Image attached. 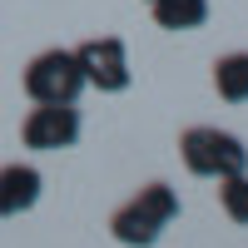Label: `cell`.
Instances as JSON below:
<instances>
[{"mask_svg": "<svg viewBox=\"0 0 248 248\" xmlns=\"http://www.w3.org/2000/svg\"><path fill=\"white\" fill-rule=\"evenodd\" d=\"M159 30H199L209 20V0H149Z\"/></svg>", "mask_w": 248, "mask_h": 248, "instance_id": "7", "label": "cell"}, {"mask_svg": "<svg viewBox=\"0 0 248 248\" xmlns=\"http://www.w3.org/2000/svg\"><path fill=\"white\" fill-rule=\"evenodd\" d=\"M184 169L199 179H229V174H248V149L243 139L229 129H214V124H199V129H184L179 139Z\"/></svg>", "mask_w": 248, "mask_h": 248, "instance_id": "2", "label": "cell"}, {"mask_svg": "<svg viewBox=\"0 0 248 248\" xmlns=\"http://www.w3.org/2000/svg\"><path fill=\"white\" fill-rule=\"evenodd\" d=\"M174 218H179V194L169 189V184L154 179V184H144L124 209H114L109 233H114V243H124V248H154L159 233L169 229Z\"/></svg>", "mask_w": 248, "mask_h": 248, "instance_id": "1", "label": "cell"}, {"mask_svg": "<svg viewBox=\"0 0 248 248\" xmlns=\"http://www.w3.org/2000/svg\"><path fill=\"white\" fill-rule=\"evenodd\" d=\"M20 85L35 105H75L79 90H85V70H79L75 50H40L25 65Z\"/></svg>", "mask_w": 248, "mask_h": 248, "instance_id": "3", "label": "cell"}, {"mask_svg": "<svg viewBox=\"0 0 248 248\" xmlns=\"http://www.w3.org/2000/svg\"><path fill=\"white\" fill-rule=\"evenodd\" d=\"M40 189H45V179H40L35 164H5L0 169V218L30 214L40 203Z\"/></svg>", "mask_w": 248, "mask_h": 248, "instance_id": "6", "label": "cell"}, {"mask_svg": "<svg viewBox=\"0 0 248 248\" xmlns=\"http://www.w3.org/2000/svg\"><path fill=\"white\" fill-rule=\"evenodd\" d=\"M218 203L233 223H248V174H229L218 179Z\"/></svg>", "mask_w": 248, "mask_h": 248, "instance_id": "9", "label": "cell"}, {"mask_svg": "<svg viewBox=\"0 0 248 248\" xmlns=\"http://www.w3.org/2000/svg\"><path fill=\"white\" fill-rule=\"evenodd\" d=\"M20 139H25V149H40V154L70 149L79 139V109L75 105H35L20 119Z\"/></svg>", "mask_w": 248, "mask_h": 248, "instance_id": "5", "label": "cell"}, {"mask_svg": "<svg viewBox=\"0 0 248 248\" xmlns=\"http://www.w3.org/2000/svg\"><path fill=\"white\" fill-rule=\"evenodd\" d=\"M214 90L229 105H248V50H233L214 65Z\"/></svg>", "mask_w": 248, "mask_h": 248, "instance_id": "8", "label": "cell"}, {"mask_svg": "<svg viewBox=\"0 0 248 248\" xmlns=\"http://www.w3.org/2000/svg\"><path fill=\"white\" fill-rule=\"evenodd\" d=\"M79 70H85V85L105 90V94H119L129 90V50H124L119 35H99V40H85L75 50Z\"/></svg>", "mask_w": 248, "mask_h": 248, "instance_id": "4", "label": "cell"}]
</instances>
